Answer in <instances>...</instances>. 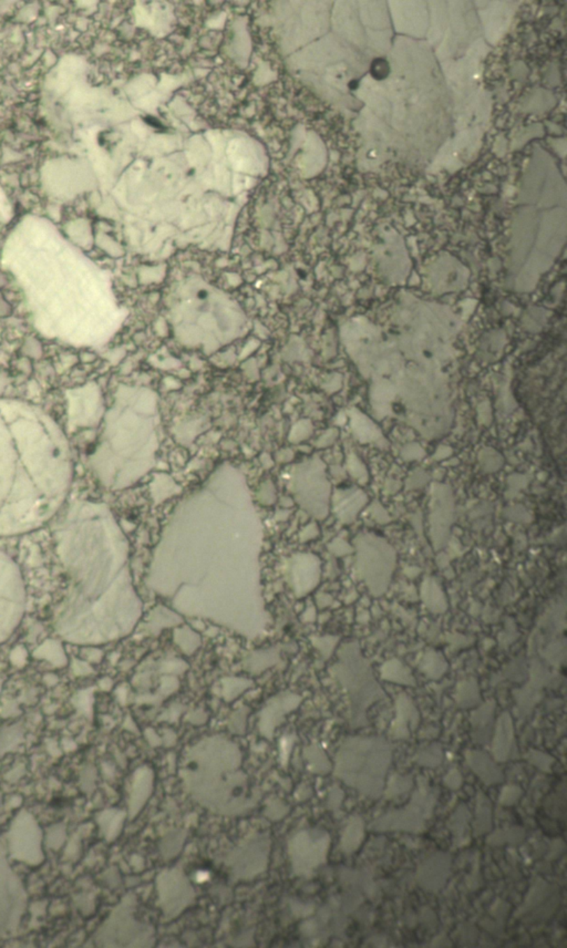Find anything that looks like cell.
<instances>
[{"instance_id":"6da1fadb","label":"cell","mask_w":567,"mask_h":948,"mask_svg":"<svg viewBox=\"0 0 567 948\" xmlns=\"http://www.w3.org/2000/svg\"><path fill=\"white\" fill-rule=\"evenodd\" d=\"M79 554L67 557L75 589L57 616L59 634L68 642L98 645L119 640L141 615L127 566L128 550L117 526L87 533Z\"/></svg>"},{"instance_id":"7a4b0ae2","label":"cell","mask_w":567,"mask_h":948,"mask_svg":"<svg viewBox=\"0 0 567 948\" xmlns=\"http://www.w3.org/2000/svg\"><path fill=\"white\" fill-rule=\"evenodd\" d=\"M392 760V747L386 739L350 737L336 756V775L360 793L377 799L382 794Z\"/></svg>"},{"instance_id":"3957f363","label":"cell","mask_w":567,"mask_h":948,"mask_svg":"<svg viewBox=\"0 0 567 948\" xmlns=\"http://www.w3.org/2000/svg\"><path fill=\"white\" fill-rule=\"evenodd\" d=\"M331 673L348 694L352 728L365 727L368 709L387 696L373 674L371 661L362 654L359 642L341 645Z\"/></svg>"},{"instance_id":"277c9868","label":"cell","mask_w":567,"mask_h":948,"mask_svg":"<svg viewBox=\"0 0 567 948\" xmlns=\"http://www.w3.org/2000/svg\"><path fill=\"white\" fill-rule=\"evenodd\" d=\"M357 574L373 596L384 595L392 583L397 554L381 536L362 533L354 540Z\"/></svg>"},{"instance_id":"5b68a950","label":"cell","mask_w":567,"mask_h":948,"mask_svg":"<svg viewBox=\"0 0 567 948\" xmlns=\"http://www.w3.org/2000/svg\"><path fill=\"white\" fill-rule=\"evenodd\" d=\"M301 466L294 482L296 498L310 515L325 519L331 500V483L326 475L325 464L320 459H313Z\"/></svg>"},{"instance_id":"8992f818","label":"cell","mask_w":567,"mask_h":948,"mask_svg":"<svg viewBox=\"0 0 567 948\" xmlns=\"http://www.w3.org/2000/svg\"><path fill=\"white\" fill-rule=\"evenodd\" d=\"M24 612V591L16 566L0 553V644L14 633Z\"/></svg>"},{"instance_id":"52a82bcc","label":"cell","mask_w":567,"mask_h":948,"mask_svg":"<svg viewBox=\"0 0 567 948\" xmlns=\"http://www.w3.org/2000/svg\"><path fill=\"white\" fill-rule=\"evenodd\" d=\"M436 796L426 784H420L413 793L409 805L403 809L387 813L375 821L371 828L377 831H405L419 833L424 831L426 819L432 814Z\"/></svg>"},{"instance_id":"ba28073f","label":"cell","mask_w":567,"mask_h":948,"mask_svg":"<svg viewBox=\"0 0 567 948\" xmlns=\"http://www.w3.org/2000/svg\"><path fill=\"white\" fill-rule=\"evenodd\" d=\"M450 873V856L445 853H436L420 864L417 879L424 890L436 892L445 886Z\"/></svg>"},{"instance_id":"9c48e42d","label":"cell","mask_w":567,"mask_h":948,"mask_svg":"<svg viewBox=\"0 0 567 948\" xmlns=\"http://www.w3.org/2000/svg\"><path fill=\"white\" fill-rule=\"evenodd\" d=\"M294 586L301 596L308 594L317 586L320 580V561L313 554H301L296 557L293 566Z\"/></svg>"},{"instance_id":"30bf717a","label":"cell","mask_w":567,"mask_h":948,"mask_svg":"<svg viewBox=\"0 0 567 948\" xmlns=\"http://www.w3.org/2000/svg\"><path fill=\"white\" fill-rule=\"evenodd\" d=\"M515 752V733L513 720L508 711H504L496 720L492 739V754L498 762L508 761Z\"/></svg>"},{"instance_id":"8fae6325","label":"cell","mask_w":567,"mask_h":948,"mask_svg":"<svg viewBox=\"0 0 567 948\" xmlns=\"http://www.w3.org/2000/svg\"><path fill=\"white\" fill-rule=\"evenodd\" d=\"M420 714L411 698L400 694L396 699V719L392 724V733L396 739H407L418 727Z\"/></svg>"},{"instance_id":"7c38bea8","label":"cell","mask_w":567,"mask_h":948,"mask_svg":"<svg viewBox=\"0 0 567 948\" xmlns=\"http://www.w3.org/2000/svg\"><path fill=\"white\" fill-rule=\"evenodd\" d=\"M464 756L470 769L487 786L503 781V773L489 754L480 750H468Z\"/></svg>"},{"instance_id":"4fadbf2b","label":"cell","mask_w":567,"mask_h":948,"mask_svg":"<svg viewBox=\"0 0 567 948\" xmlns=\"http://www.w3.org/2000/svg\"><path fill=\"white\" fill-rule=\"evenodd\" d=\"M367 501V496L361 490L348 489L341 491L335 498L336 515L341 522L349 524L354 522Z\"/></svg>"},{"instance_id":"5bb4252c","label":"cell","mask_w":567,"mask_h":948,"mask_svg":"<svg viewBox=\"0 0 567 948\" xmlns=\"http://www.w3.org/2000/svg\"><path fill=\"white\" fill-rule=\"evenodd\" d=\"M452 522L453 506L447 501H441L440 503L434 502V510L431 517V538L436 549H441L447 544Z\"/></svg>"},{"instance_id":"9a60e30c","label":"cell","mask_w":567,"mask_h":948,"mask_svg":"<svg viewBox=\"0 0 567 948\" xmlns=\"http://www.w3.org/2000/svg\"><path fill=\"white\" fill-rule=\"evenodd\" d=\"M496 712V701H487L480 703L479 708L471 714L470 722L472 726V737L477 743H485L490 739L492 731L493 720Z\"/></svg>"},{"instance_id":"2e32d148","label":"cell","mask_w":567,"mask_h":948,"mask_svg":"<svg viewBox=\"0 0 567 948\" xmlns=\"http://www.w3.org/2000/svg\"><path fill=\"white\" fill-rule=\"evenodd\" d=\"M380 677L385 682L407 687H415L417 684L411 669L397 658H392L382 663V666L380 667Z\"/></svg>"},{"instance_id":"e0dca14e","label":"cell","mask_w":567,"mask_h":948,"mask_svg":"<svg viewBox=\"0 0 567 948\" xmlns=\"http://www.w3.org/2000/svg\"><path fill=\"white\" fill-rule=\"evenodd\" d=\"M421 600L426 610H430L431 613L443 614L447 612V596L433 578H426L421 585Z\"/></svg>"},{"instance_id":"ac0fdd59","label":"cell","mask_w":567,"mask_h":948,"mask_svg":"<svg viewBox=\"0 0 567 948\" xmlns=\"http://www.w3.org/2000/svg\"><path fill=\"white\" fill-rule=\"evenodd\" d=\"M457 705L461 708L468 709L479 706L481 703L479 684L474 678H468L459 682L454 694Z\"/></svg>"},{"instance_id":"d6986e66","label":"cell","mask_w":567,"mask_h":948,"mask_svg":"<svg viewBox=\"0 0 567 948\" xmlns=\"http://www.w3.org/2000/svg\"><path fill=\"white\" fill-rule=\"evenodd\" d=\"M449 668L445 656L437 650H428L420 661V669L424 676L438 680L445 676Z\"/></svg>"},{"instance_id":"ffe728a7","label":"cell","mask_w":567,"mask_h":948,"mask_svg":"<svg viewBox=\"0 0 567 948\" xmlns=\"http://www.w3.org/2000/svg\"><path fill=\"white\" fill-rule=\"evenodd\" d=\"M34 657L45 659L57 667H64L68 663L67 655L58 640H45L34 652Z\"/></svg>"},{"instance_id":"44dd1931","label":"cell","mask_w":567,"mask_h":948,"mask_svg":"<svg viewBox=\"0 0 567 948\" xmlns=\"http://www.w3.org/2000/svg\"><path fill=\"white\" fill-rule=\"evenodd\" d=\"M364 839H365V824L361 819L356 817L349 822L345 830L341 847L345 853L354 852L358 850Z\"/></svg>"},{"instance_id":"7402d4cb","label":"cell","mask_w":567,"mask_h":948,"mask_svg":"<svg viewBox=\"0 0 567 948\" xmlns=\"http://www.w3.org/2000/svg\"><path fill=\"white\" fill-rule=\"evenodd\" d=\"M492 828V809L490 800L479 792L477 796V819L474 822V834L481 835Z\"/></svg>"},{"instance_id":"603a6c76","label":"cell","mask_w":567,"mask_h":948,"mask_svg":"<svg viewBox=\"0 0 567 948\" xmlns=\"http://www.w3.org/2000/svg\"><path fill=\"white\" fill-rule=\"evenodd\" d=\"M470 818H471V815H470L466 805H460L450 818L449 826H450L451 832L454 834L457 840H461V845H462V840L464 839V834L468 830V821Z\"/></svg>"},{"instance_id":"cb8c5ba5","label":"cell","mask_w":567,"mask_h":948,"mask_svg":"<svg viewBox=\"0 0 567 948\" xmlns=\"http://www.w3.org/2000/svg\"><path fill=\"white\" fill-rule=\"evenodd\" d=\"M443 758L441 747L439 745H431V746L426 747L417 754L415 761L418 762L419 765L424 766V767L436 768L441 763Z\"/></svg>"},{"instance_id":"d4e9b609","label":"cell","mask_w":567,"mask_h":948,"mask_svg":"<svg viewBox=\"0 0 567 948\" xmlns=\"http://www.w3.org/2000/svg\"><path fill=\"white\" fill-rule=\"evenodd\" d=\"M523 838H524V831H523L522 828H509V830H505V831H498L496 832V833L492 834V835L487 840V843H489V845H503V843H506V842L517 843V842L521 841Z\"/></svg>"},{"instance_id":"484cf974","label":"cell","mask_w":567,"mask_h":948,"mask_svg":"<svg viewBox=\"0 0 567 948\" xmlns=\"http://www.w3.org/2000/svg\"><path fill=\"white\" fill-rule=\"evenodd\" d=\"M412 778L411 777H402V775H394L389 781L388 789L386 794L388 798L400 796L403 792L408 791L409 789L412 788Z\"/></svg>"},{"instance_id":"4316f807","label":"cell","mask_w":567,"mask_h":948,"mask_svg":"<svg viewBox=\"0 0 567 948\" xmlns=\"http://www.w3.org/2000/svg\"><path fill=\"white\" fill-rule=\"evenodd\" d=\"M527 759L532 765L536 766L544 773H551V767L554 763L553 756L544 754V752L531 750L527 754Z\"/></svg>"},{"instance_id":"83f0119b","label":"cell","mask_w":567,"mask_h":948,"mask_svg":"<svg viewBox=\"0 0 567 948\" xmlns=\"http://www.w3.org/2000/svg\"><path fill=\"white\" fill-rule=\"evenodd\" d=\"M338 642V637L324 636L317 637V638L315 640L314 644L322 655L325 656L326 658H329L331 657V654H333V650H335L336 646H337Z\"/></svg>"},{"instance_id":"f1b7e54d","label":"cell","mask_w":567,"mask_h":948,"mask_svg":"<svg viewBox=\"0 0 567 948\" xmlns=\"http://www.w3.org/2000/svg\"><path fill=\"white\" fill-rule=\"evenodd\" d=\"M521 794H522V791L519 787L506 786L501 793L500 803L504 805H514L519 799Z\"/></svg>"},{"instance_id":"f546056e","label":"cell","mask_w":567,"mask_h":948,"mask_svg":"<svg viewBox=\"0 0 567 948\" xmlns=\"http://www.w3.org/2000/svg\"><path fill=\"white\" fill-rule=\"evenodd\" d=\"M371 72L373 78L381 80L389 75L390 67H389V64L385 59L378 58L373 60V64H371Z\"/></svg>"},{"instance_id":"4dcf8cb0","label":"cell","mask_w":567,"mask_h":948,"mask_svg":"<svg viewBox=\"0 0 567 948\" xmlns=\"http://www.w3.org/2000/svg\"><path fill=\"white\" fill-rule=\"evenodd\" d=\"M27 656V650H26V648H24V646H17V647H15L14 649L11 650L10 656H9V661H10V663H13L14 666L22 667L26 665Z\"/></svg>"},{"instance_id":"1f68e13d","label":"cell","mask_w":567,"mask_h":948,"mask_svg":"<svg viewBox=\"0 0 567 948\" xmlns=\"http://www.w3.org/2000/svg\"><path fill=\"white\" fill-rule=\"evenodd\" d=\"M443 781H445V786H447V788L456 790V789L460 788L461 784H462V775H461V773H459L458 770L452 769L449 771V773H447V775H445V778L443 779Z\"/></svg>"},{"instance_id":"d6a6232c","label":"cell","mask_w":567,"mask_h":948,"mask_svg":"<svg viewBox=\"0 0 567 948\" xmlns=\"http://www.w3.org/2000/svg\"><path fill=\"white\" fill-rule=\"evenodd\" d=\"M331 551L333 552V554L341 556V555L352 554V552H354V547L349 545L344 540L338 538V540H335L333 543H331Z\"/></svg>"},{"instance_id":"836d02e7","label":"cell","mask_w":567,"mask_h":948,"mask_svg":"<svg viewBox=\"0 0 567 948\" xmlns=\"http://www.w3.org/2000/svg\"><path fill=\"white\" fill-rule=\"evenodd\" d=\"M71 668L72 671H73V674L77 675V676H85V675H90L94 673V669H92V667H91L88 663H85V661H79V659H73Z\"/></svg>"},{"instance_id":"e575fe53","label":"cell","mask_w":567,"mask_h":948,"mask_svg":"<svg viewBox=\"0 0 567 948\" xmlns=\"http://www.w3.org/2000/svg\"><path fill=\"white\" fill-rule=\"evenodd\" d=\"M81 654H82L83 657H85L87 661H91V663H99V661H101L102 656H103L101 650L94 647L83 648V649L81 650Z\"/></svg>"},{"instance_id":"d590c367","label":"cell","mask_w":567,"mask_h":948,"mask_svg":"<svg viewBox=\"0 0 567 948\" xmlns=\"http://www.w3.org/2000/svg\"><path fill=\"white\" fill-rule=\"evenodd\" d=\"M43 680H45V682H47V684H56V682H58V677L55 676V675L52 674H47L43 677Z\"/></svg>"},{"instance_id":"8d00e7d4","label":"cell","mask_w":567,"mask_h":948,"mask_svg":"<svg viewBox=\"0 0 567 948\" xmlns=\"http://www.w3.org/2000/svg\"><path fill=\"white\" fill-rule=\"evenodd\" d=\"M100 684H101L103 688H110L112 686V682L109 678H103V680L100 682Z\"/></svg>"}]
</instances>
